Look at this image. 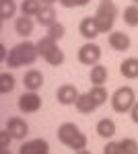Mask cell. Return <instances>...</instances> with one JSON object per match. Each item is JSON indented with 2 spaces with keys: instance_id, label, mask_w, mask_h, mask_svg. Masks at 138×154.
<instances>
[{
  "instance_id": "17",
  "label": "cell",
  "mask_w": 138,
  "mask_h": 154,
  "mask_svg": "<svg viewBox=\"0 0 138 154\" xmlns=\"http://www.w3.org/2000/svg\"><path fill=\"white\" fill-rule=\"evenodd\" d=\"M120 74L124 78H138V58H126L120 64Z\"/></svg>"
},
{
  "instance_id": "24",
  "label": "cell",
  "mask_w": 138,
  "mask_h": 154,
  "mask_svg": "<svg viewBox=\"0 0 138 154\" xmlns=\"http://www.w3.org/2000/svg\"><path fill=\"white\" fill-rule=\"evenodd\" d=\"M12 88H14V76L8 72H2L0 74V93L2 95H8Z\"/></svg>"
},
{
  "instance_id": "5",
  "label": "cell",
  "mask_w": 138,
  "mask_h": 154,
  "mask_svg": "<svg viewBox=\"0 0 138 154\" xmlns=\"http://www.w3.org/2000/svg\"><path fill=\"white\" fill-rule=\"evenodd\" d=\"M99 60H101V48L97 45V43H85L79 48V62L85 64V66H95V64H99Z\"/></svg>"
},
{
  "instance_id": "29",
  "label": "cell",
  "mask_w": 138,
  "mask_h": 154,
  "mask_svg": "<svg viewBox=\"0 0 138 154\" xmlns=\"http://www.w3.org/2000/svg\"><path fill=\"white\" fill-rule=\"evenodd\" d=\"M11 131L6 130V128H4V130L0 131V152H6V150H8V144H11Z\"/></svg>"
},
{
  "instance_id": "22",
  "label": "cell",
  "mask_w": 138,
  "mask_h": 154,
  "mask_svg": "<svg viewBox=\"0 0 138 154\" xmlns=\"http://www.w3.org/2000/svg\"><path fill=\"white\" fill-rule=\"evenodd\" d=\"M14 12H17L14 0H0V19L2 21H8L11 17H14Z\"/></svg>"
},
{
  "instance_id": "2",
  "label": "cell",
  "mask_w": 138,
  "mask_h": 154,
  "mask_svg": "<svg viewBox=\"0 0 138 154\" xmlns=\"http://www.w3.org/2000/svg\"><path fill=\"white\" fill-rule=\"evenodd\" d=\"M58 140L64 146H68L72 152H82L87 148V136L72 121H66V123H62L58 128Z\"/></svg>"
},
{
  "instance_id": "19",
  "label": "cell",
  "mask_w": 138,
  "mask_h": 154,
  "mask_svg": "<svg viewBox=\"0 0 138 154\" xmlns=\"http://www.w3.org/2000/svg\"><path fill=\"white\" fill-rule=\"evenodd\" d=\"M89 95H91V99L95 101V105L97 107H101V105H105L107 103V91L103 88V84H93V88L89 91Z\"/></svg>"
},
{
  "instance_id": "20",
  "label": "cell",
  "mask_w": 138,
  "mask_h": 154,
  "mask_svg": "<svg viewBox=\"0 0 138 154\" xmlns=\"http://www.w3.org/2000/svg\"><path fill=\"white\" fill-rule=\"evenodd\" d=\"M35 45H37V51H39V56H41V58H46V56L50 54V51H52V49H56V48H58V41H54L52 37H47V35H46V37H41V39H39Z\"/></svg>"
},
{
  "instance_id": "28",
  "label": "cell",
  "mask_w": 138,
  "mask_h": 154,
  "mask_svg": "<svg viewBox=\"0 0 138 154\" xmlns=\"http://www.w3.org/2000/svg\"><path fill=\"white\" fill-rule=\"evenodd\" d=\"M91 0H58V4L60 6H64V8H76V6H87Z\"/></svg>"
},
{
  "instance_id": "6",
  "label": "cell",
  "mask_w": 138,
  "mask_h": 154,
  "mask_svg": "<svg viewBox=\"0 0 138 154\" xmlns=\"http://www.w3.org/2000/svg\"><path fill=\"white\" fill-rule=\"evenodd\" d=\"M19 109L23 113H37L41 109V97L37 95L35 91L23 93V95L19 97Z\"/></svg>"
},
{
  "instance_id": "15",
  "label": "cell",
  "mask_w": 138,
  "mask_h": 154,
  "mask_svg": "<svg viewBox=\"0 0 138 154\" xmlns=\"http://www.w3.org/2000/svg\"><path fill=\"white\" fill-rule=\"evenodd\" d=\"M33 19L31 17H25V14H21V17H17V21H14V31L19 33L21 37H29L31 33H33Z\"/></svg>"
},
{
  "instance_id": "1",
  "label": "cell",
  "mask_w": 138,
  "mask_h": 154,
  "mask_svg": "<svg viewBox=\"0 0 138 154\" xmlns=\"http://www.w3.org/2000/svg\"><path fill=\"white\" fill-rule=\"evenodd\" d=\"M39 56V51H37V45L31 43V41H21V43H17L14 48L8 51V56H6V64L11 66V68H21V66H31L35 60Z\"/></svg>"
},
{
  "instance_id": "9",
  "label": "cell",
  "mask_w": 138,
  "mask_h": 154,
  "mask_svg": "<svg viewBox=\"0 0 138 154\" xmlns=\"http://www.w3.org/2000/svg\"><path fill=\"white\" fill-rule=\"evenodd\" d=\"M79 31H81V35L85 37L87 41H91V39H95L97 35H101L95 17H85V19L81 21V25H79Z\"/></svg>"
},
{
  "instance_id": "14",
  "label": "cell",
  "mask_w": 138,
  "mask_h": 154,
  "mask_svg": "<svg viewBox=\"0 0 138 154\" xmlns=\"http://www.w3.org/2000/svg\"><path fill=\"white\" fill-rule=\"evenodd\" d=\"M97 134L101 136V138H105V140H109V138H114L115 136V121L114 119H109V117H103V119H99L97 121Z\"/></svg>"
},
{
  "instance_id": "26",
  "label": "cell",
  "mask_w": 138,
  "mask_h": 154,
  "mask_svg": "<svg viewBox=\"0 0 138 154\" xmlns=\"http://www.w3.org/2000/svg\"><path fill=\"white\" fill-rule=\"evenodd\" d=\"M117 148H120V154H136L138 152V142L132 140V138H126V140L117 142Z\"/></svg>"
},
{
  "instance_id": "27",
  "label": "cell",
  "mask_w": 138,
  "mask_h": 154,
  "mask_svg": "<svg viewBox=\"0 0 138 154\" xmlns=\"http://www.w3.org/2000/svg\"><path fill=\"white\" fill-rule=\"evenodd\" d=\"M64 33H66V27L62 23H54L52 27H47V37H52L54 41H60L64 37Z\"/></svg>"
},
{
  "instance_id": "3",
  "label": "cell",
  "mask_w": 138,
  "mask_h": 154,
  "mask_svg": "<svg viewBox=\"0 0 138 154\" xmlns=\"http://www.w3.org/2000/svg\"><path fill=\"white\" fill-rule=\"evenodd\" d=\"M115 19H117V6L114 4V0H101L95 11V21L99 25V33H111Z\"/></svg>"
},
{
  "instance_id": "33",
  "label": "cell",
  "mask_w": 138,
  "mask_h": 154,
  "mask_svg": "<svg viewBox=\"0 0 138 154\" xmlns=\"http://www.w3.org/2000/svg\"><path fill=\"white\" fill-rule=\"evenodd\" d=\"M58 0H41V4H50V6H52V4H56Z\"/></svg>"
},
{
  "instance_id": "21",
  "label": "cell",
  "mask_w": 138,
  "mask_h": 154,
  "mask_svg": "<svg viewBox=\"0 0 138 154\" xmlns=\"http://www.w3.org/2000/svg\"><path fill=\"white\" fill-rule=\"evenodd\" d=\"M41 0H23L21 4V12L25 17H37V12L41 11Z\"/></svg>"
},
{
  "instance_id": "11",
  "label": "cell",
  "mask_w": 138,
  "mask_h": 154,
  "mask_svg": "<svg viewBox=\"0 0 138 154\" xmlns=\"http://www.w3.org/2000/svg\"><path fill=\"white\" fill-rule=\"evenodd\" d=\"M50 152V144L46 140H29L19 148V154H47Z\"/></svg>"
},
{
  "instance_id": "13",
  "label": "cell",
  "mask_w": 138,
  "mask_h": 154,
  "mask_svg": "<svg viewBox=\"0 0 138 154\" xmlns=\"http://www.w3.org/2000/svg\"><path fill=\"white\" fill-rule=\"evenodd\" d=\"M35 19H37V23L41 25V27H52L54 23H58L56 21V11H54V6H50V4H43Z\"/></svg>"
},
{
  "instance_id": "18",
  "label": "cell",
  "mask_w": 138,
  "mask_h": 154,
  "mask_svg": "<svg viewBox=\"0 0 138 154\" xmlns=\"http://www.w3.org/2000/svg\"><path fill=\"white\" fill-rule=\"evenodd\" d=\"M107 78H109V72H107V68H105V66H101V64L91 66L89 80H91L93 84H105V82H107Z\"/></svg>"
},
{
  "instance_id": "30",
  "label": "cell",
  "mask_w": 138,
  "mask_h": 154,
  "mask_svg": "<svg viewBox=\"0 0 138 154\" xmlns=\"http://www.w3.org/2000/svg\"><path fill=\"white\" fill-rule=\"evenodd\" d=\"M105 154H120V148H117V142H107V146L103 148Z\"/></svg>"
},
{
  "instance_id": "7",
  "label": "cell",
  "mask_w": 138,
  "mask_h": 154,
  "mask_svg": "<svg viewBox=\"0 0 138 154\" xmlns=\"http://www.w3.org/2000/svg\"><path fill=\"white\" fill-rule=\"evenodd\" d=\"M6 130L11 131L12 140H25L27 134H29V125H27V121L21 119V117H11L6 121Z\"/></svg>"
},
{
  "instance_id": "23",
  "label": "cell",
  "mask_w": 138,
  "mask_h": 154,
  "mask_svg": "<svg viewBox=\"0 0 138 154\" xmlns=\"http://www.w3.org/2000/svg\"><path fill=\"white\" fill-rule=\"evenodd\" d=\"M124 23L128 27H138V4H130L124 8Z\"/></svg>"
},
{
  "instance_id": "32",
  "label": "cell",
  "mask_w": 138,
  "mask_h": 154,
  "mask_svg": "<svg viewBox=\"0 0 138 154\" xmlns=\"http://www.w3.org/2000/svg\"><path fill=\"white\" fill-rule=\"evenodd\" d=\"M6 56H8V54H6V48L0 45V60H6Z\"/></svg>"
},
{
  "instance_id": "25",
  "label": "cell",
  "mask_w": 138,
  "mask_h": 154,
  "mask_svg": "<svg viewBox=\"0 0 138 154\" xmlns=\"http://www.w3.org/2000/svg\"><path fill=\"white\" fill-rule=\"evenodd\" d=\"M43 60H46L50 66H62V64H64V60H66V56H64V51H62L60 48H56V49H52Z\"/></svg>"
},
{
  "instance_id": "16",
  "label": "cell",
  "mask_w": 138,
  "mask_h": 154,
  "mask_svg": "<svg viewBox=\"0 0 138 154\" xmlns=\"http://www.w3.org/2000/svg\"><path fill=\"white\" fill-rule=\"evenodd\" d=\"M74 107H76V111H79V113H82V115H91L93 111L97 109V105H95V101L91 99V95H89V93L79 95V99H76Z\"/></svg>"
},
{
  "instance_id": "34",
  "label": "cell",
  "mask_w": 138,
  "mask_h": 154,
  "mask_svg": "<svg viewBox=\"0 0 138 154\" xmlns=\"http://www.w3.org/2000/svg\"><path fill=\"white\" fill-rule=\"evenodd\" d=\"M132 4H138V0H132Z\"/></svg>"
},
{
  "instance_id": "31",
  "label": "cell",
  "mask_w": 138,
  "mask_h": 154,
  "mask_svg": "<svg viewBox=\"0 0 138 154\" xmlns=\"http://www.w3.org/2000/svg\"><path fill=\"white\" fill-rule=\"evenodd\" d=\"M130 117H132V121H134V123L138 125V101L134 103V107L130 109Z\"/></svg>"
},
{
  "instance_id": "10",
  "label": "cell",
  "mask_w": 138,
  "mask_h": 154,
  "mask_svg": "<svg viewBox=\"0 0 138 154\" xmlns=\"http://www.w3.org/2000/svg\"><path fill=\"white\" fill-rule=\"evenodd\" d=\"M107 41H109V48L115 49V51H126V49H130V43H132L124 31H111Z\"/></svg>"
},
{
  "instance_id": "8",
  "label": "cell",
  "mask_w": 138,
  "mask_h": 154,
  "mask_svg": "<svg viewBox=\"0 0 138 154\" xmlns=\"http://www.w3.org/2000/svg\"><path fill=\"white\" fill-rule=\"evenodd\" d=\"M79 95H81V93L76 91L74 84H62L56 91V99H58V103H62V105H74L76 99H79Z\"/></svg>"
},
{
  "instance_id": "12",
  "label": "cell",
  "mask_w": 138,
  "mask_h": 154,
  "mask_svg": "<svg viewBox=\"0 0 138 154\" xmlns=\"http://www.w3.org/2000/svg\"><path fill=\"white\" fill-rule=\"evenodd\" d=\"M23 84L27 91H39L43 86V74L39 70H27L23 76Z\"/></svg>"
},
{
  "instance_id": "4",
  "label": "cell",
  "mask_w": 138,
  "mask_h": 154,
  "mask_svg": "<svg viewBox=\"0 0 138 154\" xmlns=\"http://www.w3.org/2000/svg\"><path fill=\"white\" fill-rule=\"evenodd\" d=\"M109 101H111V109L115 113H128L136 103V93L132 86H120Z\"/></svg>"
}]
</instances>
